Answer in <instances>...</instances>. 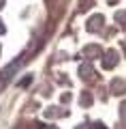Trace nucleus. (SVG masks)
Segmentation results:
<instances>
[{"instance_id": "nucleus-1", "label": "nucleus", "mask_w": 126, "mask_h": 129, "mask_svg": "<svg viewBox=\"0 0 126 129\" xmlns=\"http://www.w3.org/2000/svg\"><path fill=\"white\" fill-rule=\"evenodd\" d=\"M117 64V52H107V54H105V58H103V67L105 69H113V67H115Z\"/></svg>"}, {"instance_id": "nucleus-2", "label": "nucleus", "mask_w": 126, "mask_h": 129, "mask_svg": "<svg viewBox=\"0 0 126 129\" xmlns=\"http://www.w3.org/2000/svg\"><path fill=\"white\" fill-rule=\"evenodd\" d=\"M100 26H103V15H94V17L88 22V30L90 32H96Z\"/></svg>"}, {"instance_id": "nucleus-3", "label": "nucleus", "mask_w": 126, "mask_h": 129, "mask_svg": "<svg viewBox=\"0 0 126 129\" xmlns=\"http://www.w3.org/2000/svg\"><path fill=\"white\" fill-rule=\"evenodd\" d=\"M90 73H92V67H90V64H88V67L83 64V67H81V75H83V78H88Z\"/></svg>"}, {"instance_id": "nucleus-4", "label": "nucleus", "mask_w": 126, "mask_h": 129, "mask_svg": "<svg viewBox=\"0 0 126 129\" xmlns=\"http://www.w3.org/2000/svg\"><path fill=\"white\" fill-rule=\"evenodd\" d=\"M81 103H83V106H90V103H92V97L90 95H83V97H81Z\"/></svg>"}, {"instance_id": "nucleus-5", "label": "nucleus", "mask_w": 126, "mask_h": 129, "mask_svg": "<svg viewBox=\"0 0 126 129\" xmlns=\"http://www.w3.org/2000/svg\"><path fill=\"white\" fill-rule=\"evenodd\" d=\"M98 47H96V45H90V47H88V50H86V54H98Z\"/></svg>"}, {"instance_id": "nucleus-6", "label": "nucleus", "mask_w": 126, "mask_h": 129, "mask_svg": "<svg viewBox=\"0 0 126 129\" xmlns=\"http://www.w3.org/2000/svg\"><path fill=\"white\" fill-rule=\"evenodd\" d=\"M5 32V24H2V19H0V35Z\"/></svg>"}]
</instances>
